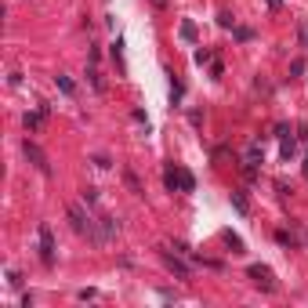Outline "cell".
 Wrapping results in <instances>:
<instances>
[{
	"label": "cell",
	"mask_w": 308,
	"mask_h": 308,
	"mask_svg": "<svg viewBox=\"0 0 308 308\" xmlns=\"http://www.w3.org/2000/svg\"><path fill=\"white\" fill-rule=\"evenodd\" d=\"M116 232H120V221L116 218H109V214H102V218L95 221V228H91V243H95V246H105V243H113L116 239Z\"/></svg>",
	"instance_id": "cell-1"
},
{
	"label": "cell",
	"mask_w": 308,
	"mask_h": 308,
	"mask_svg": "<svg viewBox=\"0 0 308 308\" xmlns=\"http://www.w3.org/2000/svg\"><path fill=\"white\" fill-rule=\"evenodd\" d=\"M22 152H26V160L33 163L44 178H51V160H48V152H44L37 142H29V138H26V142H22Z\"/></svg>",
	"instance_id": "cell-2"
},
{
	"label": "cell",
	"mask_w": 308,
	"mask_h": 308,
	"mask_svg": "<svg viewBox=\"0 0 308 308\" xmlns=\"http://www.w3.org/2000/svg\"><path fill=\"white\" fill-rule=\"evenodd\" d=\"M37 236H40V261H44V268H55V232H51V225L40 221Z\"/></svg>",
	"instance_id": "cell-3"
},
{
	"label": "cell",
	"mask_w": 308,
	"mask_h": 308,
	"mask_svg": "<svg viewBox=\"0 0 308 308\" xmlns=\"http://www.w3.org/2000/svg\"><path fill=\"white\" fill-rule=\"evenodd\" d=\"M246 275H250L254 286H261L265 294H275V290H279V283H275V275H272L268 265H250V268H246Z\"/></svg>",
	"instance_id": "cell-4"
},
{
	"label": "cell",
	"mask_w": 308,
	"mask_h": 308,
	"mask_svg": "<svg viewBox=\"0 0 308 308\" xmlns=\"http://www.w3.org/2000/svg\"><path fill=\"white\" fill-rule=\"evenodd\" d=\"M261 163H265V149H261V142L254 138V142L246 145V152H243V174H246V178H254Z\"/></svg>",
	"instance_id": "cell-5"
},
{
	"label": "cell",
	"mask_w": 308,
	"mask_h": 308,
	"mask_svg": "<svg viewBox=\"0 0 308 308\" xmlns=\"http://www.w3.org/2000/svg\"><path fill=\"white\" fill-rule=\"evenodd\" d=\"M69 225H73V232H76V236H91V228H95V221H91L87 214H84L80 203H73V207H69Z\"/></svg>",
	"instance_id": "cell-6"
},
{
	"label": "cell",
	"mask_w": 308,
	"mask_h": 308,
	"mask_svg": "<svg viewBox=\"0 0 308 308\" xmlns=\"http://www.w3.org/2000/svg\"><path fill=\"white\" fill-rule=\"evenodd\" d=\"M160 257H163V265L171 268L174 275H181V279H185V275L192 272V265H189V261H181V257H178V250L171 254V246H160Z\"/></svg>",
	"instance_id": "cell-7"
},
{
	"label": "cell",
	"mask_w": 308,
	"mask_h": 308,
	"mask_svg": "<svg viewBox=\"0 0 308 308\" xmlns=\"http://www.w3.org/2000/svg\"><path fill=\"white\" fill-rule=\"evenodd\" d=\"M163 185H167V192H181V167L167 163L163 167Z\"/></svg>",
	"instance_id": "cell-8"
},
{
	"label": "cell",
	"mask_w": 308,
	"mask_h": 308,
	"mask_svg": "<svg viewBox=\"0 0 308 308\" xmlns=\"http://www.w3.org/2000/svg\"><path fill=\"white\" fill-rule=\"evenodd\" d=\"M228 199H232L236 214H243V218H246V214H250V196H246V189H236V192L228 196Z\"/></svg>",
	"instance_id": "cell-9"
},
{
	"label": "cell",
	"mask_w": 308,
	"mask_h": 308,
	"mask_svg": "<svg viewBox=\"0 0 308 308\" xmlns=\"http://www.w3.org/2000/svg\"><path fill=\"white\" fill-rule=\"evenodd\" d=\"M178 37H181L185 44H196V37H199V33H196V22H192V19H181V26H178Z\"/></svg>",
	"instance_id": "cell-10"
},
{
	"label": "cell",
	"mask_w": 308,
	"mask_h": 308,
	"mask_svg": "<svg viewBox=\"0 0 308 308\" xmlns=\"http://www.w3.org/2000/svg\"><path fill=\"white\" fill-rule=\"evenodd\" d=\"M55 84H58V91H62V95H69V98L76 95V84H73V76H66V73H58V76H55Z\"/></svg>",
	"instance_id": "cell-11"
},
{
	"label": "cell",
	"mask_w": 308,
	"mask_h": 308,
	"mask_svg": "<svg viewBox=\"0 0 308 308\" xmlns=\"http://www.w3.org/2000/svg\"><path fill=\"white\" fill-rule=\"evenodd\" d=\"M279 142H283V160L290 163V160H294V156H297V142H294V138H290V134H283V138H279Z\"/></svg>",
	"instance_id": "cell-12"
},
{
	"label": "cell",
	"mask_w": 308,
	"mask_h": 308,
	"mask_svg": "<svg viewBox=\"0 0 308 308\" xmlns=\"http://www.w3.org/2000/svg\"><path fill=\"white\" fill-rule=\"evenodd\" d=\"M87 80H91V87H95L98 95H105V91H109V84L102 80V73H98V69H87Z\"/></svg>",
	"instance_id": "cell-13"
},
{
	"label": "cell",
	"mask_w": 308,
	"mask_h": 308,
	"mask_svg": "<svg viewBox=\"0 0 308 308\" xmlns=\"http://www.w3.org/2000/svg\"><path fill=\"white\" fill-rule=\"evenodd\" d=\"M181 98H185V84L178 76H171V105H181Z\"/></svg>",
	"instance_id": "cell-14"
},
{
	"label": "cell",
	"mask_w": 308,
	"mask_h": 308,
	"mask_svg": "<svg viewBox=\"0 0 308 308\" xmlns=\"http://www.w3.org/2000/svg\"><path fill=\"white\" fill-rule=\"evenodd\" d=\"M123 181H127V189H131L134 196H145V189H142V181H138L134 171H123Z\"/></svg>",
	"instance_id": "cell-15"
},
{
	"label": "cell",
	"mask_w": 308,
	"mask_h": 308,
	"mask_svg": "<svg viewBox=\"0 0 308 308\" xmlns=\"http://www.w3.org/2000/svg\"><path fill=\"white\" fill-rule=\"evenodd\" d=\"M109 55H113V62H116V66H120V73L127 69V66H123V40H120V37L113 40V51H109Z\"/></svg>",
	"instance_id": "cell-16"
},
{
	"label": "cell",
	"mask_w": 308,
	"mask_h": 308,
	"mask_svg": "<svg viewBox=\"0 0 308 308\" xmlns=\"http://www.w3.org/2000/svg\"><path fill=\"white\" fill-rule=\"evenodd\" d=\"M181 192H196V178H192V171H185V167H181Z\"/></svg>",
	"instance_id": "cell-17"
},
{
	"label": "cell",
	"mask_w": 308,
	"mask_h": 308,
	"mask_svg": "<svg viewBox=\"0 0 308 308\" xmlns=\"http://www.w3.org/2000/svg\"><path fill=\"white\" fill-rule=\"evenodd\" d=\"M275 243H283V246H297V239L286 232V228H275Z\"/></svg>",
	"instance_id": "cell-18"
},
{
	"label": "cell",
	"mask_w": 308,
	"mask_h": 308,
	"mask_svg": "<svg viewBox=\"0 0 308 308\" xmlns=\"http://www.w3.org/2000/svg\"><path fill=\"white\" fill-rule=\"evenodd\" d=\"M232 37H236L239 44H246V40H254V29H246V26H236V29H232Z\"/></svg>",
	"instance_id": "cell-19"
},
{
	"label": "cell",
	"mask_w": 308,
	"mask_h": 308,
	"mask_svg": "<svg viewBox=\"0 0 308 308\" xmlns=\"http://www.w3.org/2000/svg\"><path fill=\"white\" fill-rule=\"evenodd\" d=\"M210 58H214V51H210V48H199V51L192 55V62H196V66H207Z\"/></svg>",
	"instance_id": "cell-20"
},
{
	"label": "cell",
	"mask_w": 308,
	"mask_h": 308,
	"mask_svg": "<svg viewBox=\"0 0 308 308\" xmlns=\"http://www.w3.org/2000/svg\"><path fill=\"white\" fill-rule=\"evenodd\" d=\"M80 196H84V203H87V207H95V203H98V189H91V185H87Z\"/></svg>",
	"instance_id": "cell-21"
},
{
	"label": "cell",
	"mask_w": 308,
	"mask_h": 308,
	"mask_svg": "<svg viewBox=\"0 0 308 308\" xmlns=\"http://www.w3.org/2000/svg\"><path fill=\"white\" fill-rule=\"evenodd\" d=\"M8 286H11V290H22V275L15 272V268H8Z\"/></svg>",
	"instance_id": "cell-22"
},
{
	"label": "cell",
	"mask_w": 308,
	"mask_h": 308,
	"mask_svg": "<svg viewBox=\"0 0 308 308\" xmlns=\"http://www.w3.org/2000/svg\"><path fill=\"white\" fill-rule=\"evenodd\" d=\"M218 26H225V29H236V19H232L228 11H221V15H218Z\"/></svg>",
	"instance_id": "cell-23"
},
{
	"label": "cell",
	"mask_w": 308,
	"mask_h": 308,
	"mask_svg": "<svg viewBox=\"0 0 308 308\" xmlns=\"http://www.w3.org/2000/svg\"><path fill=\"white\" fill-rule=\"evenodd\" d=\"M221 76H225V66H221V62H214V66H210V80H221Z\"/></svg>",
	"instance_id": "cell-24"
},
{
	"label": "cell",
	"mask_w": 308,
	"mask_h": 308,
	"mask_svg": "<svg viewBox=\"0 0 308 308\" xmlns=\"http://www.w3.org/2000/svg\"><path fill=\"white\" fill-rule=\"evenodd\" d=\"M290 73L301 76V73H304V58H294V62H290Z\"/></svg>",
	"instance_id": "cell-25"
},
{
	"label": "cell",
	"mask_w": 308,
	"mask_h": 308,
	"mask_svg": "<svg viewBox=\"0 0 308 308\" xmlns=\"http://www.w3.org/2000/svg\"><path fill=\"white\" fill-rule=\"evenodd\" d=\"M189 123H192V127H199V123H203V113L192 109V113H189Z\"/></svg>",
	"instance_id": "cell-26"
},
{
	"label": "cell",
	"mask_w": 308,
	"mask_h": 308,
	"mask_svg": "<svg viewBox=\"0 0 308 308\" xmlns=\"http://www.w3.org/2000/svg\"><path fill=\"white\" fill-rule=\"evenodd\" d=\"M149 4L156 8V11H167V8H171V4H167V0H149Z\"/></svg>",
	"instance_id": "cell-27"
},
{
	"label": "cell",
	"mask_w": 308,
	"mask_h": 308,
	"mask_svg": "<svg viewBox=\"0 0 308 308\" xmlns=\"http://www.w3.org/2000/svg\"><path fill=\"white\" fill-rule=\"evenodd\" d=\"M301 44H304V48H308V22L301 26Z\"/></svg>",
	"instance_id": "cell-28"
},
{
	"label": "cell",
	"mask_w": 308,
	"mask_h": 308,
	"mask_svg": "<svg viewBox=\"0 0 308 308\" xmlns=\"http://www.w3.org/2000/svg\"><path fill=\"white\" fill-rule=\"evenodd\" d=\"M279 4H283V0H268V8H279Z\"/></svg>",
	"instance_id": "cell-29"
},
{
	"label": "cell",
	"mask_w": 308,
	"mask_h": 308,
	"mask_svg": "<svg viewBox=\"0 0 308 308\" xmlns=\"http://www.w3.org/2000/svg\"><path fill=\"white\" fill-rule=\"evenodd\" d=\"M304 178H308V160H304Z\"/></svg>",
	"instance_id": "cell-30"
}]
</instances>
